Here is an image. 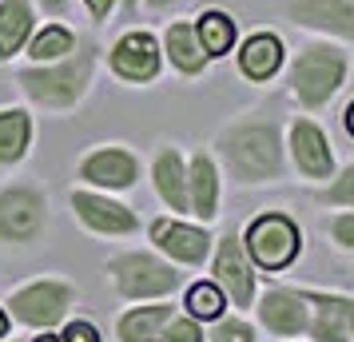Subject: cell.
<instances>
[{"label": "cell", "instance_id": "1", "mask_svg": "<svg viewBox=\"0 0 354 342\" xmlns=\"http://www.w3.org/2000/svg\"><path fill=\"white\" fill-rule=\"evenodd\" d=\"M223 155L243 183L274 180L283 167V144L274 124H239L223 135Z\"/></svg>", "mask_w": 354, "mask_h": 342}, {"label": "cell", "instance_id": "2", "mask_svg": "<svg viewBox=\"0 0 354 342\" xmlns=\"http://www.w3.org/2000/svg\"><path fill=\"white\" fill-rule=\"evenodd\" d=\"M346 80V56L335 44H310L290 68V88L306 108H322Z\"/></svg>", "mask_w": 354, "mask_h": 342}, {"label": "cell", "instance_id": "3", "mask_svg": "<svg viewBox=\"0 0 354 342\" xmlns=\"http://www.w3.org/2000/svg\"><path fill=\"white\" fill-rule=\"evenodd\" d=\"M299 227L290 223L287 215H259L255 223L247 227V251L259 267L279 271L299 255Z\"/></svg>", "mask_w": 354, "mask_h": 342}, {"label": "cell", "instance_id": "4", "mask_svg": "<svg viewBox=\"0 0 354 342\" xmlns=\"http://www.w3.org/2000/svg\"><path fill=\"white\" fill-rule=\"evenodd\" d=\"M88 72H92V52L84 48V52H76V60H68V64H60V68H48V72H28L20 84H24L28 96H36L40 104L64 108V104H72V99L88 88Z\"/></svg>", "mask_w": 354, "mask_h": 342}, {"label": "cell", "instance_id": "5", "mask_svg": "<svg viewBox=\"0 0 354 342\" xmlns=\"http://www.w3.org/2000/svg\"><path fill=\"white\" fill-rule=\"evenodd\" d=\"M115 283L128 298H151V294H167L179 287V275L167 263L151 259V255H124L112 263Z\"/></svg>", "mask_w": 354, "mask_h": 342}, {"label": "cell", "instance_id": "6", "mask_svg": "<svg viewBox=\"0 0 354 342\" xmlns=\"http://www.w3.org/2000/svg\"><path fill=\"white\" fill-rule=\"evenodd\" d=\"M68 303H72V291L64 283H32L12 298V314L28 326H52L56 319H64Z\"/></svg>", "mask_w": 354, "mask_h": 342}, {"label": "cell", "instance_id": "7", "mask_svg": "<svg viewBox=\"0 0 354 342\" xmlns=\"http://www.w3.org/2000/svg\"><path fill=\"white\" fill-rule=\"evenodd\" d=\"M215 278H219L223 294L235 303V307H251V298H255V275H251V267H247V259H243L239 239H235V235H227L223 243H219V255H215Z\"/></svg>", "mask_w": 354, "mask_h": 342}, {"label": "cell", "instance_id": "8", "mask_svg": "<svg viewBox=\"0 0 354 342\" xmlns=\"http://www.w3.org/2000/svg\"><path fill=\"white\" fill-rule=\"evenodd\" d=\"M287 8L290 17L299 24H306V28L354 40V0H290Z\"/></svg>", "mask_w": 354, "mask_h": 342}, {"label": "cell", "instance_id": "9", "mask_svg": "<svg viewBox=\"0 0 354 342\" xmlns=\"http://www.w3.org/2000/svg\"><path fill=\"white\" fill-rule=\"evenodd\" d=\"M290 155L299 163V171L310 175V180H326L335 171L330 144H326V135L319 131V124H310V120H299L290 128Z\"/></svg>", "mask_w": 354, "mask_h": 342}, {"label": "cell", "instance_id": "10", "mask_svg": "<svg viewBox=\"0 0 354 342\" xmlns=\"http://www.w3.org/2000/svg\"><path fill=\"white\" fill-rule=\"evenodd\" d=\"M40 219H44V203L32 191H4L0 196V235L12 239V243H24L40 231Z\"/></svg>", "mask_w": 354, "mask_h": 342}, {"label": "cell", "instance_id": "11", "mask_svg": "<svg viewBox=\"0 0 354 342\" xmlns=\"http://www.w3.org/2000/svg\"><path fill=\"white\" fill-rule=\"evenodd\" d=\"M112 68L124 76V80H151L160 72V44L147 32H131L124 36L112 52Z\"/></svg>", "mask_w": 354, "mask_h": 342}, {"label": "cell", "instance_id": "12", "mask_svg": "<svg viewBox=\"0 0 354 342\" xmlns=\"http://www.w3.org/2000/svg\"><path fill=\"white\" fill-rule=\"evenodd\" d=\"M151 239L179 263H203V255H207V247H211L207 231L187 227V223H171V219H160L151 227Z\"/></svg>", "mask_w": 354, "mask_h": 342}, {"label": "cell", "instance_id": "13", "mask_svg": "<svg viewBox=\"0 0 354 342\" xmlns=\"http://www.w3.org/2000/svg\"><path fill=\"white\" fill-rule=\"evenodd\" d=\"M72 207H76V215H80L92 231L124 235V231L136 227V215H131L128 207L112 203V199H100V196H88V191H76V196H72Z\"/></svg>", "mask_w": 354, "mask_h": 342}, {"label": "cell", "instance_id": "14", "mask_svg": "<svg viewBox=\"0 0 354 342\" xmlns=\"http://www.w3.org/2000/svg\"><path fill=\"white\" fill-rule=\"evenodd\" d=\"M259 319L267 323V330L274 334H299L306 326V294L295 291H271L259 307Z\"/></svg>", "mask_w": 354, "mask_h": 342}, {"label": "cell", "instance_id": "15", "mask_svg": "<svg viewBox=\"0 0 354 342\" xmlns=\"http://www.w3.org/2000/svg\"><path fill=\"white\" fill-rule=\"evenodd\" d=\"M84 180L100 183V187H131L136 183V160L120 147H104V151L84 160Z\"/></svg>", "mask_w": 354, "mask_h": 342}, {"label": "cell", "instance_id": "16", "mask_svg": "<svg viewBox=\"0 0 354 342\" xmlns=\"http://www.w3.org/2000/svg\"><path fill=\"white\" fill-rule=\"evenodd\" d=\"M239 64L251 80H271L274 72H279V64H283V44H279V36H271V32L251 36L239 52Z\"/></svg>", "mask_w": 354, "mask_h": 342}, {"label": "cell", "instance_id": "17", "mask_svg": "<svg viewBox=\"0 0 354 342\" xmlns=\"http://www.w3.org/2000/svg\"><path fill=\"white\" fill-rule=\"evenodd\" d=\"M156 191H160L176 211H187V207H192V199H187V180H183V163H179V155L171 147L160 151V160H156Z\"/></svg>", "mask_w": 354, "mask_h": 342}, {"label": "cell", "instance_id": "18", "mask_svg": "<svg viewBox=\"0 0 354 342\" xmlns=\"http://www.w3.org/2000/svg\"><path fill=\"white\" fill-rule=\"evenodd\" d=\"M319 319H315V339L319 342H346L351 339V323H346V298H330V294H306Z\"/></svg>", "mask_w": 354, "mask_h": 342}, {"label": "cell", "instance_id": "19", "mask_svg": "<svg viewBox=\"0 0 354 342\" xmlns=\"http://www.w3.org/2000/svg\"><path fill=\"white\" fill-rule=\"evenodd\" d=\"M167 52H171V64L179 72H192V76L203 72V64H207V52H203L192 24H171L167 28Z\"/></svg>", "mask_w": 354, "mask_h": 342}, {"label": "cell", "instance_id": "20", "mask_svg": "<svg viewBox=\"0 0 354 342\" xmlns=\"http://www.w3.org/2000/svg\"><path fill=\"white\" fill-rule=\"evenodd\" d=\"M192 207L195 215H203V219H211L215 215V199H219V180H215V167H211L207 155H195L192 160Z\"/></svg>", "mask_w": 354, "mask_h": 342}, {"label": "cell", "instance_id": "21", "mask_svg": "<svg viewBox=\"0 0 354 342\" xmlns=\"http://www.w3.org/2000/svg\"><path fill=\"white\" fill-rule=\"evenodd\" d=\"M32 28V12L24 0H4L0 4V56H12L20 48V40Z\"/></svg>", "mask_w": 354, "mask_h": 342}, {"label": "cell", "instance_id": "22", "mask_svg": "<svg viewBox=\"0 0 354 342\" xmlns=\"http://www.w3.org/2000/svg\"><path fill=\"white\" fill-rule=\"evenodd\" d=\"M195 36H199V44H203L207 56H223L235 44V20L227 12H203L199 24H195Z\"/></svg>", "mask_w": 354, "mask_h": 342}, {"label": "cell", "instance_id": "23", "mask_svg": "<svg viewBox=\"0 0 354 342\" xmlns=\"http://www.w3.org/2000/svg\"><path fill=\"white\" fill-rule=\"evenodd\" d=\"M171 319V307H144V310H131L120 319V339L124 342H151L160 334V326Z\"/></svg>", "mask_w": 354, "mask_h": 342}, {"label": "cell", "instance_id": "24", "mask_svg": "<svg viewBox=\"0 0 354 342\" xmlns=\"http://www.w3.org/2000/svg\"><path fill=\"white\" fill-rule=\"evenodd\" d=\"M28 115L24 112H4L0 115V163H12L24 155V147H28Z\"/></svg>", "mask_w": 354, "mask_h": 342}, {"label": "cell", "instance_id": "25", "mask_svg": "<svg viewBox=\"0 0 354 342\" xmlns=\"http://www.w3.org/2000/svg\"><path fill=\"white\" fill-rule=\"evenodd\" d=\"M187 310H192L195 319H215L223 310V291L215 283H199V287L187 291Z\"/></svg>", "mask_w": 354, "mask_h": 342}, {"label": "cell", "instance_id": "26", "mask_svg": "<svg viewBox=\"0 0 354 342\" xmlns=\"http://www.w3.org/2000/svg\"><path fill=\"white\" fill-rule=\"evenodd\" d=\"M72 48V36L64 32V28H44V32L32 40V60H52V56H64V52Z\"/></svg>", "mask_w": 354, "mask_h": 342}, {"label": "cell", "instance_id": "27", "mask_svg": "<svg viewBox=\"0 0 354 342\" xmlns=\"http://www.w3.org/2000/svg\"><path fill=\"white\" fill-rule=\"evenodd\" d=\"M322 203H342V207H354V163L338 175L326 191H322Z\"/></svg>", "mask_w": 354, "mask_h": 342}, {"label": "cell", "instance_id": "28", "mask_svg": "<svg viewBox=\"0 0 354 342\" xmlns=\"http://www.w3.org/2000/svg\"><path fill=\"white\" fill-rule=\"evenodd\" d=\"M203 334H199V326L192 323V319H176V323L163 326L160 342H199Z\"/></svg>", "mask_w": 354, "mask_h": 342}, {"label": "cell", "instance_id": "29", "mask_svg": "<svg viewBox=\"0 0 354 342\" xmlns=\"http://www.w3.org/2000/svg\"><path fill=\"white\" fill-rule=\"evenodd\" d=\"M211 342H255V339H251V330H247L243 323L227 319V323H219V330L211 334Z\"/></svg>", "mask_w": 354, "mask_h": 342}, {"label": "cell", "instance_id": "30", "mask_svg": "<svg viewBox=\"0 0 354 342\" xmlns=\"http://www.w3.org/2000/svg\"><path fill=\"white\" fill-rule=\"evenodd\" d=\"M330 235H335V243L354 251V215H338L335 223H330Z\"/></svg>", "mask_w": 354, "mask_h": 342}, {"label": "cell", "instance_id": "31", "mask_svg": "<svg viewBox=\"0 0 354 342\" xmlns=\"http://www.w3.org/2000/svg\"><path fill=\"white\" fill-rule=\"evenodd\" d=\"M64 342H100L96 334V326H88V323H72L64 330Z\"/></svg>", "mask_w": 354, "mask_h": 342}, {"label": "cell", "instance_id": "32", "mask_svg": "<svg viewBox=\"0 0 354 342\" xmlns=\"http://www.w3.org/2000/svg\"><path fill=\"white\" fill-rule=\"evenodd\" d=\"M88 8H92L96 17H108V8H112V0H88Z\"/></svg>", "mask_w": 354, "mask_h": 342}, {"label": "cell", "instance_id": "33", "mask_svg": "<svg viewBox=\"0 0 354 342\" xmlns=\"http://www.w3.org/2000/svg\"><path fill=\"white\" fill-rule=\"evenodd\" d=\"M346 128H351V135H354V104L346 108Z\"/></svg>", "mask_w": 354, "mask_h": 342}, {"label": "cell", "instance_id": "34", "mask_svg": "<svg viewBox=\"0 0 354 342\" xmlns=\"http://www.w3.org/2000/svg\"><path fill=\"white\" fill-rule=\"evenodd\" d=\"M44 8H52V12H56V8H64V0H44Z\"/></svg>", "mask_w": 354, "mask_h": 342}, {"label": "cell", "instance_id": "35", "mask_svg": "<svg viewBox=\"0 0 354 342\" xmlns=\"http://www.w3.org/2000/svg\"><path fill=\"white\" fill-rule=\"evenodd\" d=\"M346 323H351V330H354V303H346Z\"/></svg>", "mask_w": 354, "mask_h": 342}, {"label": "cell", "instance_id": "36", "mask_svg": "<svg viewBox=\"0 0 354 342\" xmlns=\"http://www.w3.org/2000/svg\"><path fill=\"white\" fill-rule=\"evenodd\" d=\"M4 330H8V319H4V314H0V339H4Z\"/></svg>", "mask_w": 354, "mask_h": 342}, {"label": "cell", "instance_id": "37", "mask_svg": "<svg viewBox=\"0 0 354 342\" xmlns=\"http://www.w3.org/2000/svg\"><path fill=\"white\" fill-rule=\"evenodd\" d=\"M36 342H64V339H56V334H44V339H36Z\"/></svg>", "mask_w": 354, "mask_h": 342}, {"label": "cell", "instance_id": "38", "mask_svg": "<svg viewBox=\"0 0 354 342\" xmlns=\"http://www.w3.org/2000/svg\"><path fill=\"white\" fill-rule=\"evenodd\" d=\"M147 4H156V8H160V4H171V0H147Z\"/></svg>", "mask_w": 354, "mask_h": 342}, {"label": "cell", "instance_id": "39", "mask_svg": "<svg viewBox=\"0 0 354 342\" xmlns=\"http://www.w3.org/2000/svg\"><path fill=\"white\" fill-rule=\"evenodd\" d=\"M124 8H131V0H124Z\"/></svg>", "mask_w": 354, "mask_h": 342}]
</instances>
